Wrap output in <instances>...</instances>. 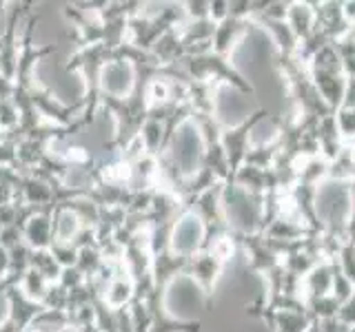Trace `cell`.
I'll use <instances>...</instances> for the list:
<instances>
[{
	"label": "cell",
	"instance_id": "obj_1",
	"mask_svg": "<svg viewBox=\"0 0 355 332\" xmlns=\"http://www.w3.org/2000/svg\"><path fill=\"white\" fill-rule=\"evenodd\" d=\"M222 268H225V261L218 259L211 250H200L193 255V257H187L184 273L191 275L200 284V288H202L207 295H211V290H214L218 284V277H220Z\"/></svg>",
	"mask_w": 355,
	"mask_h": 332
},
{
	"label": "cell",
	"instance_id": "obj_2",
	"mask_svg": "<svg viewBox=\"0 0 355 332\" xmlns=\"http://www.w3.org/2000/svg\"><path fill=\"white\" fill-rule=\"evenodd\" d=\"M25 243L31 250H49L53 243V210L36 213L25 226Z\"/></svg>",
	"mask_w": 355,
	"mask_h": 332
}]
</instances>
